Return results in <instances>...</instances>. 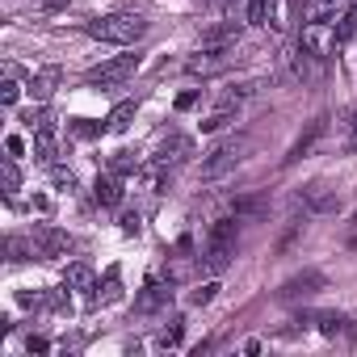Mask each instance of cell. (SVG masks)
I'll use <instances>...</instances> for the list:
<instances>
[{"mask_svg":"<svg viewBox=\"0 0 357 357\" xmlns=\"http://www.w3.org/2000/svg\"><path fill=\"white\" fill-rule=\"evenodd\" d=\"M89 34L101 38V43H114V47H135L147 34V22L139 13H109V17L89 22Z\"/></svg>","mask_w":357,"mask_h":357,"instance_id":"6da1fadb","label":"cell"},{"mask_svg":"<svg viewBox=\"0 0 357 357\" xmlns=\"http://www.w3.org/2000/svg\"><path fill=\"white\" fill-rule=\"evenodd\" d=\"M236 257V219H219L206 236V269L211 273H223Z\"/></svg>","mask_w":357,"mask_h":357,"instance_id":"7a4b0ae2","label":"cell"},{"mask_svg":"<svg viewBox=\"0 0 357 357\" xmlns=\"http://www.w3.org/2000/svg\"><path fill=\"white\" fill-rule=\"evenodd\" d=\"M298 47H303L307 55H315V59H328V55L340 47V38H336V22H303Z\"/></svg>","mask_w":357,"mask_h":357,"instance_id":"3957f363","label":"cell"},{"mask_svg":"<svg viewBox=\"0 0 357 357\" xmlns=\"http://www.w3.org/2000/svg\"><path fill=\"white\" fill-rule=\"evenodd\" d=\"M244 147H248V139H227V143H219V147L202 160V176H206V181L223 176L231 164H240V160H244Z\"/></svg>","mask_w":357,"mask_h":357,"instance_id":"277c9868","label":"cell"},{"mask_svg":"<svg viewBox=\"0 0 357 357\" xmlns=\"http://www.w3.org/2000/svg\"><path fill=\"white\" fill-rule=\"evenodd\" d=\"M135 68H139V55H118V59H105L101 68H93L84 80L105 89V84H122V80H130V76H135Z\"/></svg>","mask_w":357,"mask_h":357,"instance_id":"5b68a950","label":"cell"},{"mask_svg":"<svg viewBox=\"0 0 357 357\" xmlns=\"http://www.w3.org/2000/svg\"><path fill=\"white\" fill-rule=\"evenodd\" d=\"M34 248H38L43 261H55V257H63V252L72 248V240H68L59 227H34Z\"/></svg>","mask_w":357,"mask_h":357,"instance_id":"8992f818","label":"cell"},{"mask_svg":"<svg viewBox=\"0 0 357 357\" xmlns=\"http://www.w3.org/2000/svg\"><path fill=\"white\" fill-rule=\"evenodd\" d=\"M324 130H328V118H311V122H307V130H303V135L290 143V151H286V164H298V160H303V155H307V151H311L319 139H324Z\"/></svg>","mask_w":357,"mask_h":357,"instance_id":"52a82bcc","label":"cell"},{"mask_svg":"<svg viewBox=\"0 0 357 357\" xmlns=\"http://www.w3.org/2000/svg\"><path fill=\"white\" fill-rule=\"evenodd\" d=\"M315 290H324V273H319V269H307V273L290 278L278 294H282V298H303V294H315Z\"/></svg>","mask_w":357,"mask_h":357,"instance_id":"ba28073f","label":"cell"},{"mask_svg":"<svg viewBox=\"0 0 357 357\" xmlns=\"http://www.w3.org/2000/svg\"><path fill=\"white\" fill-rule=\"evenodd\" d=\"M59 84H63V72H59V68H43V72L30 76V93H34V101H51Z\"/></svg>","mask_w":357,"mask_h":357,"instance_id":"9c48e42d","label":"cell"},{"mask_svg":"<svg viewBox=\"0 0 357 357\" xmlns=\"http://www.w3.org/2000/svg\"><path fill=\"white\" fill-rule=\"evenodd\" d=\"M223 63H227V47H202L190 59V72H219Z\"/></svg>","mask_w":357,"mask_h":357,"instance_id":"30bf717a","label":"cell"},{"mask_svg":"<svg viewBox=\"0 0 357 357\" xmlns=\"http://www.w3.org/2000/svg\"><path fill=\"white\" fill-rule=\"evenodd\" d=\"M135 114H139V105L135 101H118L114 109H109V118H105V130H114V135H122L130 122H135Z\"/></svg>","mask_w":357,"mask_h":357,"instance_id":"8fae6325","label":"cell"},{"mask_svg":"<svg viewBox=\"0 0 357 357\" xmlns=\"http://www.w3.org/2000/svg\"><path fill=\"white\" fill-rule=\"evenodd\" d=\"M168 298H172V290H164V286H155V282H151V286H147V290H143V294L135 298V311L151 315V311H160V307H164Z\"/></svg>","mask_w":357,"mask_h":357,"instance_id":"7c38bea8","label":"cell"},{"mask_svg":"<svg viewBox=\"0 0 357 357\" xmlns=\"http://www.w3.org/2000/svg\"><path fill=\"white\" fill-rule=\"evenodd\" d=\"M93 198H97L101 206H118V202H122V185H118V176H97Z\"/></svg>","mask_w":357,"mask_h":357,"instance_id":"4fadbf2b","label":"cell"},{"mask_svg":"<svg viewBox=\"0 0 357 357\" xmlns=\"http://www.w3.org/2000/svg\"><path fill=\"white\" fill-rule=\"evenodd\" d=\"M185 155H190V139L172 135V139H164V143H160V151H155V164H168V160H185Z\"/></svg>","mask_w":357,"mask_h":357,"instance_id":"5bb4252c","label":"cell"},{"mask_svg":"<svg viewBox=\"0 0 357 357\" xmlns=\"http://www.w3.org/2000/svg\"><path fill=\"white\" fill-rule=\"evenodd\" d=\"M236 38H240V22H223V26H215V30L202 34V47H227Z\"/></svg>","mask_w":357,"mask_h":357,"instance_id":"9a60e30c","label":"cell"},{"mask_svg":"<svg viewBox=\"0 0 357 357\" xmlns=\"http://www.w3.org/2000/svg\"><path fill=\"white\" fill-rule=\"evenodd\" d=\"M290 13H294V0H269V9H265V26L286 30V26H290Z\"/></svg>","mask_w":357,"mask_h":357,"instance_id":"2e32d148","label":"cell"},{"mask_svg":"<svg viewBox=\"0 0 357 357\" xmlns=\"http://www.w3.org/2000/svg\"><path fill=\"white\" fill-rule=\"evenodd\" d=\"M34 160L38 164H55V126L51 130H34Z\"/></svg>","mask_w":357,"mask_h":357,"instance_id":"e0dca14e","label":"cell"},{"mask_svg":"<svg viewBox=\"0 0 357 357\" xmlns=\"http://www.w3.org/2000/svg\"><path fill=\"white\" fill-rule=\"evenodd\" d=\"M5 252H9V261H30V257H38V248H34V236H30V240H22V236H9Z\"/></svg>","mask_w":357,"mask_h":357,"instance_id":"ac0fdd59","label":"cell"},{"mask_svg":"<svg viewBox=\"0 0 357 357\" xmlns=\"http://www.w3.org/2000/svg\"><path fill=\"white\" fill-rule=\"evenodd\" d=\"M63 286H72V290H89V286H93V269H89V265H68Z\"/></svg>","mask_w":357,"mask_h":357,"instance_id":"d6986e66","label":"cell"},{"mask_svg":"<svg viewBox=\"0 0 357 357\" xmlns=\"http://www.w3.org/2000/svg\"><path fill=\"white\" fill-rule=\"evenodd\" d=\"M0 181H5V194L13 198L17 190H22V172H17V164H13V155L5 160V164H0Z\"/></svg>","mask_w":357,"mask_h":357,"instance_id":"ffe728a7","label":"cell"},{"mask_svg":"<svg viewBox=\"0 0 357 357\" xmlns=\"http://www.w3.org/2000/svg\"><path fill=\"white\" fill-rule=\"evenodd\" d=\"M231 211H236V215H261V211H265V194H248V198H236V202H231Z\"/></svg>","mask_w":357,"mask_h":357,"instance_id":"44dd1931","label":"cell"},{"mask_svg":"<svg viewBox=\"0 0 357 357\" xmlns=\"http://www.w3.org/2000/svg\"><path fill=\"white\" fill-rule=\"evenodd\" d=\"M353 34H357V5H349V9L340 13V26H336V38H340V43H349Z\"/></svg>","mask_w":357,"mask_h":357,"instance_id":"7402d4cb","label":"cell"},{"mask_svg":"<svg viewBox=\"0 0 357 357\" xmlns=\"http://www.w3.org/2000/svg\"><path fill=\"white\" fill-rule=\"evenodd\" d=\"M181 332H185V319H172V328H164L160 332V349H176V344H181Z\"/></svg>","mask_w":357,"mask_h":357,"instance_id":"603a6c76","label":"cell"},{"mask_svg":"<svg viewBox=\"0 0 357 357\" xmlns=\"http://www.w3.org/2000/svg\"><path fill=\"white\" fill-rule=\"evenodd\" d=\"M26 126H30V130H51L55 122H51L47 109H30V114H26Z\"/></svg>","mask_w":357,"mask_h":357,"instance_id":"cb8c5ba5","label":"cell"},{"mask_svg":"<svg viewBox=\"0 0 357 357\" xmlns=\"http://www.w3.org/2000/svg\"><path fill=\"white\" fill-rule=\"evenodd\" d=\"M109 168H114V172H135V168H139V155H135V151H118Z\"/></svg>","mask_w":357,"mask_h":357,"instance_id":"d4e9b609","label":"cell"},{"mask_svg":"<svg viewBox=\"0 0 357 357\" xmlns=\"http://www.w3.org/2000/svg\"><path fill=\"white\" fill-rule=\"evenodd\" d=\"M215 294H219V282H206V286H198V290L190 294V303H194V307H206Z\"/></svg>","mask_w":357,"mask_h":357,"instance_id":"484cf974","label":"cell"},{"mask_svg":"<svg viewBox=\"0 0 357 357\" xmlns=\"http://www.w3.org/2000/svg\"><path fill=\"white\" fill-rule=\"evenodd\" d=\"M265 9H269V0H248V22L265 26Z\"/></svg>","mask_w":357,"mask_h":357,"instance_id":"4316f807","label":"cell"},{"mask_svg":"<svg viewBox=\"0 0 357 357\" xmlns=\"http://www.w3.org/2000/svg\"><path fill=\"white\" fill-rule=\"evenodd\" d=\"M17 93H22V84H17L13 76H9L5 84H0V101H5V105H17Z\"/></svg>","mask_w":357,"mask_h":357,"instance_id":"83f0119b","label":"cell"},{"mask_svg":"<svg viewBox=\"0 0 357 357\" xmlns=\"http://www.w3.org/2000/svg\"><path fill=\"white\" fill-rule=\"evenodd\" d=\"M72 130H76V135H80V139H93V135H101V130H105V126H93V122H76V126H72Z\"/></svg>","mask_w":357,"mask_h":357,"instance_id":"f1b7e54d","label":"cell"},{"mask_svg":"<svg viewBox=\"0 0 357 357\" xmlns=\"http://www.w3.org/2000/svg\"><path fill=\"white\" fill-rule=\"evenodd\" d=\"M5 151H9V155L17 160V155L26 151V143H22V135H9V139H5Z\"/></svg>","mask_w":357,"mask_h":357,"instance_id":"f546056e","label":"cell"},{"mask_svg":"<svg viewBox=\"0 0 357 357\" xmlns=\"http://www.w3.org/2000/svg\"><path fill=\"white\" fill-rule=\"evenodd\" d=\"M194 105H198V89H190V93L176 97V109H194Z\"/></svg>","mask_w":357,"mask_h":357,"instance_id":"4dcf8cb0","label":"cell"},{"mask_svg":"<svg viewBox=\"0 0 357 357\" xmlns=\"http://www.w3.org/2000/svg\"><path fill=\"white\" fill-rule=\"evenodd\" d=\"M55 185H59V190H72V185H76V176L63 172V168H55Z\"/></svg>","mask_w":357,"mask_h":357,"instance_id":"1f68e13d","label":"cell"},{"mask_svg":"<svg viewBox=\"0 0 357 357\" xmlns=\"http://www.w3.org/2000/svg\"><path fill=\"white\" fill-rule=\"evenodd\" d=\"M122 231L126 236H139V215H122Z\"/></svg>","mask_w":357,"mask_h":357,"instance_id":"d6a6232c","label":"cell"},{"mask_svg":"<svg viewBox=\"0 0 357 357\" xmlns=\"http://www.w3.org/2000/svg\"><path fill=\"white\" fill-rule=\"evenodd\" d=\"M26 349H30V353H47V349H51V344H47V340H43V336H30V344H26Z\"/></svg>","mask_w":357,"mask_h":357,"instance_id":"836d02e7","label":"cell"},{"mask_svg":"<svg viewBox=\"0 0 357 357\" xmlns=\"http://www.w3.org/2000/svg\"><path fill=\"white\" fill-rule=\"evenodd\" d=\"M349 147L357 151V114H353V135H349Z\"/></svg>","mask_w":357,"mask_h":357,"instance_id":"e575fe53","label":"cell"}]
</instances>
